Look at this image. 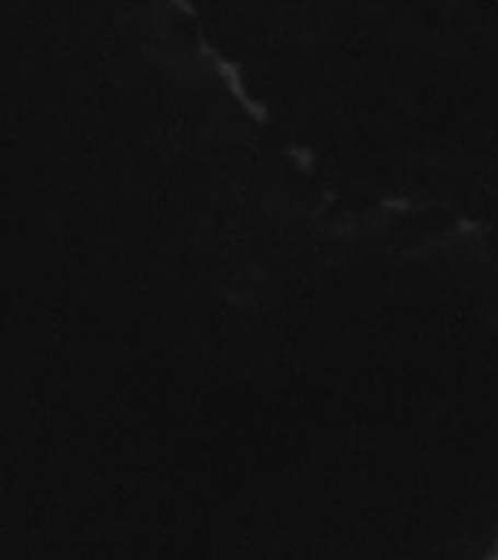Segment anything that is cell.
Segmentation results:
<instances>
[{"label": "cell", "mask_w": 498, "mask_h": 560, "mask_svg": "<svg viewBox=\"0 0 498 560\" xmlns=\"http://www.w3.org/2000/svg\"><path fill=\"white\" fill-rule=\"evenodd\" d=\"M479 560H498V541L493 546V548H490V550H488V555H486L484 559Z\"/></svg>", "instance_id": "cell-1"}]
</instances>
